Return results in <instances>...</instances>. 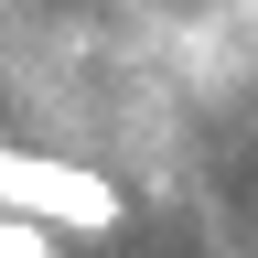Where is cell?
<instances>
[{
    "label": "cell",
    "mask_w": 258,
    "mask_h": 258,
    "mask_svg": "<svg viewBox=\"0 0 258 258\" xmlns=\"http://www.w3.org/2000/svg\"><path fill=\"white\" fill-rule=\"evenodd\" d=\"M0 258H64V247H54L43 215H11V205H0Z\"/></svg>",
    "instance_id": "1"
}]
</instances>
